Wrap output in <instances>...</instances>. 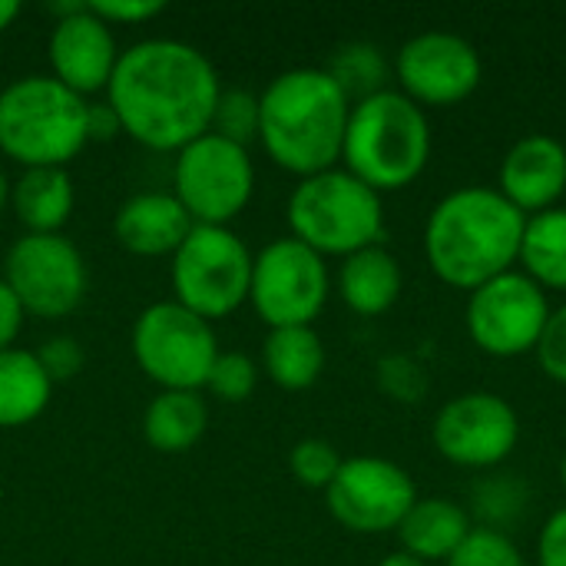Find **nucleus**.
Masks as SVG:
<instances>
[{
	"mask_svg": "<svg viewBox=\"0 0 566 566\" xmlns=\"http://www.w3.org/2000/svg\"><path fill=\"white\" fill-rule=\"evenodd\" d=\"M560 484H564V491H566V451H564V458H560Z\"/></svg>",
	"mask_w": 566,
	"mask_h": 566,
	"instance_id": "41",
	"label": "nucleus"
},
{
	"mask_svg": "<svg viewBox=\"0 0 566 566\" xmlns=\"http://www.w3.org/2000/svg\"><path fill=\"white\" fill-rule=\"evenodd\" d=\"M401 262L385 249L371 245L355 255H348L338 269V295L342 302L365 318L385 315L401 298Z\"/></svg>",
	"mask_w": 566,
	"mask_h": 566,
	"instance_id": "20",
	"label": "nucleus"
},
{
	"mask_svg": "<svg viewBox=\"0 0 566 566\" xmlns=\"http://www.w3.org/2000/svg\"><path fill=\"white\" fill-rule=\"evenodd\" d=\"M265 375L285 391H305L322 378L325 368V345L312 325L295 328H272L262 348Z\"/></svg>",
	"mask_w": 566,
	"mask_h": 566,
	"instance_id": "24",
	"label": "nucleus"
},
{
	"mask_svg": "<svg viewBox=\"0 0 566 566\" xmlns=\"http://www.w3.org/2000/svg\"><path fill=\"white\" fill-rule=\"evenodd\" d=\"M116 133H123V126H119V116L113 113V106L109 103H90L86 106V139L103 143V139H113Z\"/></svg>",
	"mask_w": 566,
	"mask_h": 566,
	"instance_id": "37",
	"label": "nucleus"
},
{
	"mask_svg": "<svg viewBox=\"0 0 566 566\" xmlns=\"http://www.w3.org/2000/svg\"><path fill=\"white\" fill-rule=\"evenodd\" d=\"M192 216L172 192H136L116 212V239L133 255H172L192 232Z\"/></svg>",
	"mask_w": 566,
	"mask_h": 566,
	"instance_id": "18",
	"label": "nucleus"
},
{
	"mask_svg": "<svg viewBox=\"0 0 566 566\" xmlns=\"http://www.w3.org/2000/svg\"><path fill=\"white\" fill-rule=\"evenodd\" d=\"M534 355H537L541 371H544L551 381L566 385V305L551 312L547 328H544V335H541Z\"/></svg>",
	"mask_w": 566,
	"mask_h": 566,
	"instance_id": "32",
	"label": "nucleus"
},
{
	"mask_svg": "<svg viewBox=\"0 0 566 566\" xmlns=\"http://www.w3.org/2000/svg\"><path fill=\"white\" fill-rule=\"evenodd\" d=\"M206 424L209 405L199 391H159L143 415V434L163 454L189 451L206 434Z\"/></svg>",
	"mask_w": 566,
	"mask_h": 566,
	"instance_id": "22",
	"label": "nucleus"
},
{
	"mask_svg": "<svg viewBox=\"0 0 566 566\" xmlns=\"http://www.w3.org/2000/svg\"><path fill=\"white\" fill-rule=\"evenodd\" d=\"M7 289L20 308L36 318H63L86 295V265L80 249L56 235H23L7 252Z\"/></svg>",
	"mask_w": 566,
	"mask_h": 566,
	"instance_id": "12",
	"label": "nucleus"
},
{
	"mask_svg": "<svg viewBox=\"0 0 566 566\" xmlns=\"http://www.w3.org/2000/svg\"><path fill=\"white\" fill-rule=\"evenodd\" d=\"M50 391L53 381L43 371L36 352H0V428H20L36 421L50 405Z\"/></svg>",
	"mask_w": 566,
	"mask_h": 566,
	"instance_id": "23",
	"label": "nucleus"
},
{
	"mask_svg": "<svg viewBox=\"0 0 566 566\" xmlns=\"http://www.w3.org/2000/svg\"><path fill=\"white\" fill-rule=\"evenodd\" d=\"M342 454L335 451V444L322 441V438H305L292 448L289 454V468H292V478L302 484V488H312V491H328V484L335 481L338 468H342Z\"/></svg>",
	"mask_w": 566,
	"mask_h": 566,
	"instance_id": "29",
	"label": "nucleus"
},
{
	"mask_svg": "<svg viewBox=\"0 0 566 566\" xmlns=\"http://www.w3.org/2000/svg\"><path fill=\"white\" fill-rule=\"evenodd\" d=\"M328 73L335 76V83L345 90L348 99L352 96L365 99V96H375V93L388 90V86H381L385 76H388V63H385L381 50L371 46V43H348V46H342L335 53Z\"/></svg>",
	"mask_w": 566,
	"mask_h": 566,
	"instance_id": "26",
	"label": "nucleus"
},
{
	"mask_svg": "<svg viewBox=\"0 0 566 566\" xmlns=\"http://www.w3.org/2000/svg\"><path fill=\"white\" fill-rule=\"evenodd\" d=\"M133 358L163 391H199L219 358V342L212 322L179 302H156L133 325Z\"/></svg>",
	"mask_w": 566,
	"mask_h": 566,
	"instance_id": "8",
	"label": "nucleus"
},
{
	"mask_svg": "<svg viewBox=\"0 0 566 566\" xmlns=\"http://www.w3.org/2000/svg\"><path fill=\"white\" fill-rule=\"evenodd\" d=\"M106 93L123 133L149 149L179 153L212 129L222 86L202 50L153 36L119 53Z\"/></svg>",
	"mask_w": 566,
	"mask_h": 566,
	"instance_id": "1",
	"label": "nucleus"
},
{
	"mask_svg": "<svg viewBox=\"0 0 566 566\" xmlns=\"http://www.w3.org/2000/svg\"><path fill=\"white\" fill-rule=\"evenodd\" d=\"M527 216L491 186L448 192L424 222V259L431 272L461 292L517 269Z\"/></svg>",
	"mask_w": 566,
	"mask_h": 566,
	"instance_id": "2",
	"label": "nucleus"
},
{
	"mask_svg": "<svg viewBox=\"0 0 566 566\" xmlns=\"http://www.w3.org/2000/svg\"><path fill=\"white\" fill-rule=\"evenodd\" d=\"M7 199H10V182H7V172L0 169V209L7 206Z\"/></svg>",
	"mask_w": 566,
	"mask_h": 566,
	"instance_id": "40",
	"label": "nucleus"
},
{
	"mask_svg": "<svg viewBox=\"0 0 566 566\" xmlns=\"http://www.w3.org/2000/svg\"><path fill=\"white\" fill-rule=\"evenodd\" d=\"M209 133L249 146V139L259 136V96H252L249 90H222Z\"/></svg>",
	"mask_w": 566,
	"mask_h": 566,
	"instance_id": "28",
	"label": "nucleus"
},
{
	"mask_svg": "<svg viewBox=\"0 0 566 566\" xmlns=\"http://www.w3.org/2000/svg\"><path fill=\"white\" fill-rule=\"evenodd\" d=\"M106 27L109 23H146L166 10L163 0H93L86 3Z\"/></svg>",
	"mask_w": 566,
	"mask_h": 566,
	"instance_id": "33",
	"label": "nucleus"
},
{
	"mask_svg": "<svg viewBox=\"0 0 566 566\" xmlns=\"http://www.w3.org/2000/svg\"><path fill=\"white\" fill-rule=\"evenodd\" d=\"M352 116V99L328 70L279 73L259 93V139L275 166L298 179L335 169Z\"/></svg>",
	"mask_w": 566,
	"mask_h": 566,
	"instance_id": "3",
	"label": "nucleus"
},
{
	"mask_svg": "<svg viewBox=\"0 0 566 566\" xmlns=\"http://www.w3.org/2000/svg\"><path fill=\"white\" fill-rule=\"evenodd\" d=\"M448 566H527V560L504 531L478 524L464 537V544L448 557Z\"/></svg>",
	"mask_w": 566,
	"mask_h": 566,
	"instance_id": "27",
	"label": "nucleus"
},
{
	"mask_svg": "<svg viewBox=\"0 0 566 566\" xmlns=\"http://www.w3.org/2000/svg\"><path fill=\"white\" fill-rule=\"evenodd\" d=\"M431 441L444 461L468 471H491L517 451L521 418L507 398L494 391H468L438 411Z\"/></svg>",
	"mask_w": 566,
	"mask_h": 566,
	"instance_id": "13",
	"label": "nucleus"
},
{
	"mask_svg": "<svg viewBox=\"0 0 566 566\" xmlns=\"http://www.w3.org/2000/svg\"><path fill=\"white\" fill-rule=\"evenodd\" d=\"M471 531H474V524H471V514L464 511V504H458L451 497H418L395 534H398L405 554H411L424 564H434V560L448 564V557L464 544V537Z\"/></svg>",
	"mask_w": 566,
	"mask_h": 566,
	"instance_id": "19",
	"label": "nucleus"
},
{
	"mask_svg": "<svg viewBox=\"0 0 566 566\" xmlns=\"http://www.w3.org/2000/svg\"><path fill=\"white\" fill-rule=\"evenodd\" d=\"M537 566H566V507L547 517L537 537Z\"/></svg>",
	"mask_w": 566,
	"mask_h": 566,
	"instance_id": "35",
	"label": "nucleus"
},
{
	"mask_svg": "<svg viewBox=\"0 0 566 566\" xmlns=\"http://www.w3.org/2000/svg\"><path fill=\"white\" fill-rule=\"evenodd\" d=\"M252 252L229 226H192L172 252V302L206 322L232 315L249 302Z\"/></svg>",
	"mask_w": 566,
	"mask_h": 566,
	"instance_id": "7",
	"label": "nucleus"
},
{
	"mask_svg": "<svg viewBox=\"0 0 566 566\" xmlns=\"http://www.w3.org/2000/svg\"><path fill=\"white\" fill-rule=\"evenodd\" d=\"M521 272L544 292H566V209L527 216L521 242Z\"/></svg>",
	"mask_w": 566,
	"mask_h": 566,
	"instance_id": "25",
	"label": "nucleus"
},
{
	"mask_svg": "<svg viewBox=\"0 0 566 566\" xmlns=\"http://www.w3.org/2000/svg\"><path fill=\"white\" fill-rule=\"evenodd\" d=\"M249 302L269 328L312 325L328 302V265L298 239H275L252 255Z\"/></svg>",
	"mask_w": 566,
	"mask_h": 566,
	"instance_id": "10",
	"label": "nucleus"
},
{
	"mask_svg": "<svg viewBox=\"0 0 566 566\" xmlns=\"http://www.w3.org/2000/svg\"><path fill=\"white\" fill-rule=\"evenodd\" d=\"M36 358H40V365H43V371L50 375L53 385L70 378V375H76L80 365H83V352H80V345L73 338H50V342H43Z\"/></svg>",
	"mask_w": 566,
	"mask_h": 566,
	"instance_id": "34",
	"label": "nucleus"
},
{
	"mask_svg": "<svg viewBox=\"0 0 566 566\" xmlns=\"http://www.w3.org/2000/svg\"><path fill=\"white\" fill-rule=\"evenodd\" d=\"M86 106L80 93L53 76H20L0 90V153L33 166H60L90 143Z\"/></svg>",
	"mask_w": 566,
	"mask_h": 566,
	"instance_id": "5",
	"label": "nucleus"
},
{
	"mask_svg": "<svg viewBox=\"0 0 566 566\" xmlns=\"http://www.w3.org/2000/svg\"><path fill=\"white\" fill-rule=\"evenodd\" d=\"M255 385H259V368L242 352H219V358L212 361V371L206 378V388L219 401H229V405L249 401Z\"/></svg>",
	"mask_w": 566,
	"mask_h": 566,
	"instance_id": "30",
	"label": "nucleus"
},
{
	"mask_svg": "<svg viewBox=\"0 0 566 566\" xmlns=\"http://www.w3.org/2000/svg\"><path fill=\"white\" fill-rule=\"evenodd\" d=\"M332 517L355 534H385L398 531L411 504L418 501V488L405 468L385 458H348L342 461L335 481L325 491Z\"/></svg>",
	"mask_w": 566,
	"mask_h": 566,
	"instance_id": "15",
	"label": "nucleus"
},
{
	"mask_svg": "<svg viewBox=\"0 0 566 566\" xmlns=\"http://www.w3.org/2000/svg\"><path fill=\"white\" fill-rule=\"evenodd\" d=\"M398 90L424 106L464 103L484 76V60L471 40L451 30H424L401 43L395 56Z\"/></svg>",
	"mask_w": 566,
	"mask_h": 566,
	"instance_id": "14",
	"label": "nucleus"
},
{
	"mask_svg": "<svg viewBox=\"0 0 566 566\" xmlns=\"http://www.w3.org/2000/svg\"><path fill=\"white\" fill-rule=\"evenodd\" d=\"M497 192L524 216L557 209L566 192L564 143L547 133L521 136L501 159Z\"/></svg>",
	"mask_w": 566,
	"mask_h": 566,
	"instance_id": "17",
	"label": "nucleus"
},
{
	"mask_svg": "<svg viewBox=\"0 0 566 566\" xmlns=\"http://www.w3.org/2000/svg\"><path fill=\"white\" fill-rule=\"evenodd\" d=\"M378 566H428L424 560H418V557H411V554H405V551H395V554H388L385 560Z\"/></svg>",
	"mask_w": 566,
	"mask_h": 566,
	"instance_id": "39",
	"label": "nucleus"
},
{
	"mask_svg": "<svg viewBox=\"0 0 566 566\" xmlns=\"http://www.w3.org/2000/svg\"><path fill=\"white\" fill-rule=\"evenodd\" d=\"M50 66L53 80H60L73 93H96L109 86L119 50L113 30L83 3L76 13L60 17L50 33Z\"/></svg>",
	"mask_w": 566,
	"mask_h": 566,
	"instance_id": "16",
	"label": "nucleus"
},
{
	"mask_svg": "<svg viewBox=\"0 0 566 566\" xmlns=\"http://www.w3.org/2000/svg\"><path fill=\"white\" fill-rule=\"evenodd\" d=\"M255 166L249 149L202 133L189 146L176 153L172 163V196L192 216L196 226H226L232 222L252 199Z\"/></svg>",
	"mask_w": 566,
	"mask_h": 566,
	"instance_id": "9",
	"label": "nucleus"
},
{
	"mask_svg": "<svg viewBox=\"0 0 566 566\" xmlns=\"http://www.w3.org/2000/svg\"><path fill=\"white\" fill-rule=\"evenodd\" d=\"M431 159L428 113L401 90H381L352 103L342 163L378 196L411 186Z\"/></svg>",
	"mask_w": 566,
	"mask_h": 566,
	"instance_id": "4",
	"label": "nucleus"
},
{
	"mask_svg": "<svg viewBox=\"0 0 566 566\" xmlns=\"http://www.w3.org/2000/svg\"><path fill=\"white\" fill-rule=\"evenodd\" d=\"M23 308H20V302H17V295L7 289V282L0 279V352H7V348H13V342H17V335H20V328H23Z\"/></svg>",
	"mask_w": 566,
	"mask_h": 566,
	"instance_id": "36",
	"label": "nucleus"
},
{
	"mask_svg": "<svg viewBox=\"0 0 566 566\" xmlns=\"http://www.w3.org/2000/svg\"><path fill=\"white\" fill-rule=\"evenodd\" d=\"M564 146H566V143H564Z\"/></svg>",
	"mask_w": 566,
	"mask_h": 566,
	"instance_id": "42",
	"label": "nucleus"
},
{
	"mask_svg": "<svg viewBox=\"0 0 566 566\" xmlns=\"http://www.w3.org/2000/svg\"><path fill=\"white\" fill-rule=\"evenodd\" d=\"M551 312L547 292L521 269H511L468 295L464 325L484 355L521 358L537 348Z\"/></svg>",
	"mask_w": 566,
	"mask_h": 566,
	"instance_id": "11",
	"label": "nucleus"
},
{
	"mask_svg": "<svg viewBox=\"0 0 566 566\" xmlns=\"http://www.w3.org/2000/svg\"><path fill=\"white\" fill-rule=\"evenodd\" d=\"M378 381L381 388L395 398V401H421L424 388H428V378H424V368L405 355H391L378 365Z\"/></svg>",
	"mask_w": 566,
	"mask_h": 566,
	"instance_id": "31",
	"label": "nucleus"
},
{
	"mask_svg": "<svg viewBox=\"0 0 566 566\" xmlns=\"http://www.w3.org/2000/svg\"><path fill=\"white\" fill-rule=\"evenodd\" d=\"M10 206L30 235H56L76 206L73 179L60 166L23 169V176L10 186Z\"/></svg>",
	"mask_w": 566,
	"mask_h": 566,
	"instance_id": "21",
	"label": "nucleus"
},
{
	"mask_svg": "<svg viewBox=\"0 0 566 566\" xmlns=\"http://www.w3.org/2000/svg\"><path fill=\"white\" fill-rule=\"evenodd\" d=\"M17 13H20V3L17 0H0V33L17 20Z\"/></svg>",
	"mask_w": 566,
	"mask_h": 566,
	"instance_id": "38",
	"label": "nucleus"
},
{
	"mask_svg": "<svg viewBox=\"0 0 566 566\" xmlns=\"http://www.w3.org/2000/svg\"><path fill=\"white\" fill-rule=\"evenodd\" d=\"M289 226L292 239L305 242L322 259H348L378 245L385 232V202L345 166H335L298 179L289 196Z\"/></svg>",
	"mask_w": 566,
	"mask_h": 566,
	"instance_id": "6",
	"label": "nucleus"
}]
</instances>
